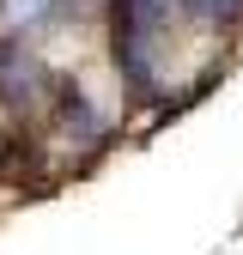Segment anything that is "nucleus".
I'll use <instances>...</instances> for the list:
<instances>
[{
    "label": "nucleus",
    "mask_w": 243,
    "mask_h": 255,
    "mask_svg": "<svg viewBox=\"0 0 243 255\" xmlns=\"http://www.w3.org/2000/svg\"><path fill=\"white\" fill-rule=\"evenodd\" d=\"M164 24H170V0H116V67L134 91H152Z\"/></svg>",
    "instance_id": "nucleus-1"
},
{
    "label": "nucleus",
    "mask_w": 243,
    "mask_h": 255,
    "mask_svg": "<svg viewBox=\"0 0 243 255\" xmlns=\"http://www.w3.org/2000/svg\"><path fill=\"white\" fill-rule=\"evenodd\" d=\"M43 61L30 55L24 43H6L0 49V98H6L12 110H37L43 104Z\"/></svg>",
    "instance_id": "nucleus-2"
},
{
    "label": "nucleus",
    "mask_w": 243,
    "mask_h": 255,
    "mask_svg": "<svg viewBox=\"0 0 243 255\" xmlns=\"http://www.w3.org/2000/svg\"><path fill=\"white\" fill-rule=\"evenodd\" d=\"M61 12H73V0H0V30L37 37V30L61 24Z\"/></svg>",
    "instance_id": "nucleus-3"
},
{
    "label": "nucleus",
    "mask_w": 243,
    "mask_h": 255,
    "mask_svg": "<svg viewBox=\"0 0 243 255\" xmlns=\"http://www.w3.org/2000/svg\"><path fill=\"white\" fill-rule=\"evenodd\" d=\"M176 6L201 24H237L243 18V0H176Z\"/></svg>",
    "instance_id": "nucleus-4"
}]
</instances>
